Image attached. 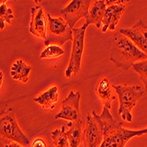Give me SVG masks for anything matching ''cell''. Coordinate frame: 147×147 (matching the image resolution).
I'll return each instance as SVG.
<instances>
[{
    "label": "cell",
    "mask_w": 147,
    "mask_h": 147,
    "mask_svg": "<svg viewBox=\"0 0 147 147\" xmlns=\"http://www.w3.org/2000/svg\"><path fill=\"white\" fill-rule=\"evenodd\" d=\"M64 54L63 49L59 45H49L45 49H43L41 53V58L42 59H52V58H57L60 57Z\"/></svg>",
    "instance_id": "20"
},
{
    "label": "cell",
    "mask_w": 147,
    "mask_h": 147,
    "mask_svg": "<svg viewBox=\"0 0 147 147\" xmlns=\"http://www.w3.org/2000/svg\"><path fill=\"white\" fill-rule=\"evenodd\" d=\"M32 71L30 65L26 64L22 59H18L11 64L10 74L13 80L21 83H26L29 80V75Z\"/></svg>",
    "instance_id": "16"
},
{
    "label": "cell",
    "mask_w": 147,
    "mask_h": 147,
    "mask_svg": "<svg viewBox=\"0 0 147 147\" xmlns=\"http://www.w3.org/2000/svg\"><path fill=\"white\" fill-rule=\"evenodd\" d=\"M3 82H4V72H3V70H1V88L3 86Z\"/></svg>",
    "instance_id": "24"
},
{
    "label": "cell",
    "mask_w": 147,
    "mask_h": 147,
    "mask_svg": "<svg viewBox=\"0 0 147 147\" xmlns=\"http://www.w3.org/2000/svg\"><path fill=\"white\" fill-rule=\"evenodd\" d=\"M46 15L43 8L41 5H35L31 9V21L29 31L36 37L42 38L44 41L47 37V24Z\"/></svg>",
    "instance_id": "11"
},
{
    "label": "cell",
    "mask_w": 147,
    "mask_h": 147,
    "mask_svg": "<svg viewBox=\"0 0 147 147\" xmlns=\"http://www.w3.org/2000/svg\"><path fill=\"white\" fill-rule=\"evenodd\" d=\"M103 139L102 122L100 115L95 111H92L86 117V125L83 131V145L84 147H100Z\"/></svg>",
    "instance_id": "7"
},
{
    "label": "cell",
    "mask_w": 147,
    "mask_h": 147,
    "mask_svg": "<svg viewBox=\"0 0 147 147\" xmlns=\"http://www.w3.org/2000/svg\"><path fill=\"white\" fill-rule=\"evenodd\" d=\"M132 68L139 75L141 80L144 85L145 91L147 92V59L134 63Z\"/></svg>",
    "instance_id": "21"
},
{
    "label": "cell",
    "mask_w": 147,
    "mask_h": 147,
    "mask_svg": "<svg viewBox=\"0 0 147 147\" xmlns=\"http://www.w3.org/2000/svg\"><path fill=\"white\" fill-rule=\"evenodd\" d=\"M92 1L90 0H72L70 4L61 10L60 13L71 29L76 23L82 18L87 17Z\"/></svg>",
    "instance_id": "8"
},
{
    "label": "cell",
    "mask_w": 147,
    "mask_h": 147,
    "mask_svg": "<svg viewBox=\"0 0 147 147\" xmlns=\"http://www.w3.org/2000/svg\"><path fill=\"white\" fill-rule=\"evenodd\" d=\"M14 19L12 10L6 5V1H1L0 4V29L4 30L5 28V23L10 24Z\"/></svg>",
    "instance_id": "19"
},
{
    "label": "cell",
    "mask_w": 147,
    "mask_h": 147,
    "mask_svg": "<svg viewBox=\"0 0 147 147\" xmlns=\"http://www.w3.org/2000/svg\"><path fill=\"white\" fill-rule=\"evenodd\" d=\"M67 126L69 129L66 130V133L68 136L70 147H78L83 139L82 121L79 119L75 122H69Z\"/></svg>",
    "instance_id": "17"
},
{
    "label": "cell",
    "mask_w": 147,
    "mask_h": 147,
    "mask_svg": "<svg viewBox=\"0 0 147 147\" xmlns=\"http://www.w3.org/2000/svg\"><path fill=\"white\" fill-rule=\"evenodd\" d=\"M107 10L106 1L104 0H96L92 1L89 13L86 19L85 26L86 28L90 25H94L97 28H102V21Z\"/></svg>",
    "instance_id": "13"
},
{
    "label": "cell",
    "mask_w": 147,
    "mask_h": 147,
    "mask_svg": "<svg viewBox=\"0 0 147 147\" xmlns=\"http://www.w3.org/2000/svg\"><path fill=\"white\" fill-rule=\"evenodd\" d=\"M119 32L128 37L139 49L147 55V26L142 20H139L131 28L120 29Z\"/></svg>",
    "instance_id": "10"
},
{
    "label": "cell",
    "mask_w": 147,
    "mask_h": 147,
    "mask_svg": "<svg viewBox=\"0 0 147 147\" xmlns=\"http://www.w3.org/2000/svg\"><path fill=\"white\" fill-rule=\"evenodd\" d=\"M112 88H114V86H112L109 78H103L98 82L95 89L96 94L102 101L104 107L109 109H111L113 101L116 99V96L114 93Z\"/></svg>",
    "instance_id": "14"
},
{
    "label": "cell",
    "mask_w": 147,
    "mask_h": 147,
    "mask_svg": "<svg viewBox=\"0 0 147 147\" xmlns=\"http://www.w3.org/2000/svg\"><path fill=\"white\" fill-rule=\"evenodd\" d=\"M125 11V4L113 5L107 7L104 19L102 21L101 32L115 31Z\"/></svg>",
    "instance_id": "12"
},
{
    "label": "cell",
    "mask_w": 147,
    "mask_h": 147,
    "mask_svg": "<svg viewBox=\"0 0 147 147\" xmlns=\"http://www.w3.org/2000/svg\"><path fill=\"white\" fill-rule=\"evenodd\" d=\"M47 37L44 45H63L66 42L73 41V32L68 23L63 18H54L49 13L47 14Z\"/></svg>",
    "instance_id": "4"
},
{
    "label": "cell",
    "mask_w": 147,
    "mask_h": 147,
    "mask_svg": "<svg viewBox=\"0 0 147 147\" xmlns=\"http://www.w3.org/2000/svg\"><path fill=\"white\" fill-rule=\"evenodd\" d=\"M86 26L85 24L79 28H73V41H72V49L71 55L68 67L65 71L66 78H71L78 74L81 68V61L85 47V34Z\"/></svg>",
    "instance_id": "6"
},
{
    "label": "cell",
    "mask_w": 147,
    "mask_h": 147,
    "mask_svg": "<svg viewBox=\"0 0 147 147\" xmlns=\"http://www.w3.org/2000/svg\"><path fill=\"white\" fill-rule=\"evenodd\" d=\"M114 89L119 99L118 114L123 121L131 123L133 120L132 109L135 108L138 101L144 95L145 89L140 86H114Z\"/></svg>",
    "instance_id": "3"
},
{
    "label": "cell",
    "mask_w": 147,
    "mask_h": 147,
    "mask_svg": "<svg viewBox=\"0 0 147 147\" xmlns=\"http://www.w3.org/2000/svg\"><path fill=\"white\" fill-rule=\"evenodd\" d=\"M80 99H81V93L79 92H75L71 90L68 96L62 101L61 111L56 115L55 118L67 120L69 122H75L79 120Z\"/></svg>",
    "instance_id": "9"
},
{
    "label": "cell",
    "mask_w": 147,
    "mask_h": 147,
    "mask_svg": "<svg viewBox=\"0 0 147 147\" xmlns=\"http://www.w3.org/2000/svg\"><path fill=\"white\" fill-rule=\"evenodd\" d=\"M100 118L103 124L104 139L100 147H125L126 144L136 137L147 134V127L140 129H128L123 128L121 123L114 119L110 109L104 107Z\"/></svg>",
    "instance_id": "1"
},
{
    "label": "cell",
    "mask_w": 147,
    "mask_h": 147,
    "mask_svg": "<svg viewBox=\"0 0 147 147\" xmlns=\"http://www.w3.org/2000/svg\"><path fill=\"white\" fill-rule=\"evenodd\" d=\"M109 59L116 67L128 71L134 63L147 59V55L139 49L128 37L118 31L113 38Z\"/></svg>",
    "instance_id": "2"
},
{
    "label": "cell",
    "mask_w": 147,
    "mask_h": 147,
    "mask_svg": "<svg viewBox=\"0 0 147 147\" xmlns=\"http://www.w3.org/2000/svg\"><path fill=\"white\" fill-rule=\"evenodd\" d=\"M51 138L55 147H70L67 133L65 126H62L60 129H56L51 132Z\"/></svg>",
    "instance_id": "18"
},
{
    "label": "cell",
    "mask_w": 147,
    "mask_h": 147,
    "mask_svg": "<svg viewBox=\"0 0 147 147\" xmlns=\"http://www.w3.org/2000/svg\"><path fill=\"white\" fill-rule=\"evenodd\" d=\"M0 134H1L2 138L7 140H11V142L20 144L25 147L30 145V140L19 126L15 114L12 109H9L8 110L1 114Z\"/></svg>",
    "instance_id": "5"
},
{
    "label": "cell",
    "mask_w": 147,
    "mask_h": 147,
    "mask_svg": "<svg viewBox=\"0 0 147 147\" xmlns=\"http://www.w3.org/2000/svg\"><path fill=\"white\" fill-rule=\"evenodd\" d=\"M5 147H25V146H23L20 144H18L16 142H11V143H9V144H5Z\"/></svg>",
    "instance_id": "23"
},
{
    "label": "cell",
    "mask_w": 147,
    "mask_h": 147,
    "mask_svg": "<svg viewBox=\"0 0 147 147\" xmlns=\"http://www.w3.org/2000/svg\"><path fill=\"white\" fill-rule=\"evenodd\" d=\"M31 147H49V146H48V144L44 138H37L32 142Z\"/></svg>",
    "instance_id": "22"
},
{
    "label": "cell",
    "mask_w": 147,
    "mask_h": 147,
    "mask_svg": "<svg viewBox=\"0 0 147 147\" xmlns=\"http://www.w3.org/2000/svg\"><path fill=\"white\" fill-rule=\"evenodd\" d=\"M59 100V91L57 86H54L49 88L44 92L41 93L39 96L34 99L35 103L41 105L46 110H53L55 109V105Z\"/></svg>",
    "instance_id": "15"
}]
</instances>
